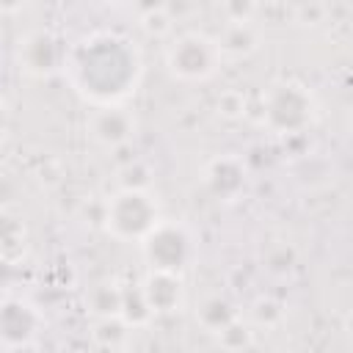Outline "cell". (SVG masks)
I'll return each mask as SVG.
<instances>
[{
	"label": "cell",
	"mask_w": 353,
	"mask_h": 353,
	"mask_svg": "<svg viewBox=\"0 0 353 353\" xmlns=\"http://www.w3.org/2000/svg\"><path fill=\"white\" fill-rule=\"evenodd\" d=\"M218 113L226 119H240L245 113V99L240 91H226L218 97Z\"/></svg>",
	"instance_id": "obj_20"
},
{
	"label": "cell",
	"mask_w": 353,
	"mask_h": 353,
	"mask_svg": "<svg viewBox=\"0 0 353 353\" xmlns=\"http://www.w3.org/2000/svg\"><path fill=\"white\" fill-rule=\"evenodd\" d=\"M30 248V237H28V226L22 218H17L14 212H3V229H0V254L6 265H17Z\"/></svg>",
	"instance_id": "obj_14"
},
{
	"label": "cell",
	"mask_w": 353,
	"mask_h": 353,
	"mask_svg": "<svg viewBox=\"0 0 353 353\" xmlns=\"http://www.w3.org/2000/svg\"><path fill=\"white\" fill-rule=\"evenodd\" d=\"M251 320L262 328H276L284 320V303L273 295H259L251 306Z\"/></svg>",
	"instance_id": "obj_18"
},
{
	"label": "cell",
	"mask_w": 353,
	"mask_h": 353,
	"mask_svg": "<svg viewBox=\"0 0 353 353\" xmlns=\"http://www.w3.org/2000/svg\"><path fill=\"white\" fill-rule=\"evenodd\" d=\"M143 295L154 312V317H171L179 314L185 309L188 301V287L182 273H171V270H146L141 279Z\"/></svg>",
	"instance_id": "obj_10"
},
{
	"label": "cell",
	"mask_w": 353,
	"mask_h": 353,
	"mask_svg": "<svg viewBox=\"0 0 353 353\" xmlns=\"http://www.w3.org/2000/svg\"><path fill=\"white\" fill-rule=\"evenodd\" d=\"M121 317L132 325V328H143L154 320V312L143 295L141 281L138 284H124V301H121Z\"/></svg>",
	"instance_id": "obj_16"
},
{
	"label": "cell",
	"mask_w": 353,
	"mask_h": 353,
	"mask_svg": "<svg viewBox=\"0 0 353 353\" xmlns=\"http://www.w3.org/2000/svg\"><path fill=\"white\" fill-rule=\"evenodd\" d=\"M218 11L223 17V25H232V22H254V17H256V0H218Z\"/></svg>",
	"instance_id": "obj_19"
},
{
	"label": "cell",
	"mask_w": 353,
	"mask_h": 353,
	"mask_svg": "<svg viewBox=\"0 0 353 353\" xmlns=\"http://www.w3.org/2000/svg\"><path fill=\"white\" fill-rule=\"evenodd\" d=\"M44 314L28 298L17 292H6L0 303V345L6 353L36 350L44 334Z\"/></svg>",
	"instance_id": "obj_6"
},
{
	"label": "cell",
	"mask_w": 353,
	"mask_h": 353,
	"mask_svg": "<svg viewBox=\"0 0 353 353\" xmlns=\"http://www.w3.org/2000/svg\"><path fill=\"white\" fill-rule=\"evenodd\" d=\"M0 6H3V14L6 17H14V14L25 11L30 6V0H0Z\"/></svg>",
	"instance_id": "obj_21"
},
{
	"label": "cell",
	"mask_w": 353,
	"mask_h": 353,
	"mask_svg": "<svg viewBox=\"0 0 353 353\" xmlns=\"http://www.w3.org/2000/svg\"><path fill=\"white\" fill-rule=\"evenodd\" d=\"M165 69L179 83H207L223 66V52L215 36L204 30L176 33L163 52Z\"/></svg>",
	"instance_id": "obj_4"
},
{
	"label": "cell",
	"mask_w": 353,
	"mask_h": 353,
	"mask_svg": "<svg viewBox=\"0 0 353 353\" xmlns=\"http://www.w3.org/2000/svg\"><path fill=\"white\" fill-rule=\"evenodd\" d=\"M218 44H221L223 61H245L259 50L262 30L254 22H232V25H223Z\"/></svg>",
	"instance_id": "obj_11"
},
{
	"label": "cell",
	"mask_w": 353,
	"mask_h": 353,
	"mask_svg": "<svg viewBox=\"0 0 353 353\" xmlns=\"http://www.w3.org/2000/svg\"><path fill=\"white\" fill-rule=\"evenodd\" d=\"M85 135L99 149L116 152L138 135V116L127 102L116 105H91L85 113Z\"/></svg>",
	"instance_id": "obj_8"
},
{
	"label": "cell",
	"mask_w": 353,
	"mask_h": 353,
	"mask_svg": "<svg viewBox=\"0 0 353 353\" xmlns=\"http://www.w3.org/2000/svg\"><path fill=\"white\" fill-rule=\"evenodd\" d=\"M66 80L88 105L127 102L143 80L138 44L119 30H94L69 47Z\"/></svg>",
	"instance_id": "obj_1"
},
{
	"label": "cell",
	"mask_w": 353,
	"mask_h": 353,
	"mask_svg": "<svg viewBox=\"0 0 353 353\" xmlns=\"http://www.w3.org/2000/svg\"><path fill=\"white\" fill-rule=\"evenodd\" d=\"M259 116L270 135L295 138L317 124L320 108H317V97L306 83L295 77H279L262 91Z\"/></svg>",
	"instance_id": "obj_2"
},
{
	"label": "cell",
	"mask_w": 353,
	"mask_h": 353,
	"mask_svg": "<svg viewBox=\"0 0 353 353\" xmlns=\"http://www.w3.org/2000/svg\"><path fill=\"white\" fill-rule=\"evenodd\" d=\"M121 301H124V284L113 279L94 281L85 290V309L91 317H121Z\"/></svg>",
	"instance_id": "obj_13"
},
{
	"label": "cell",
	"mask_w": 353,
	"mask_h": 353,
	"mask_svg": "<svg viewBox=\"0 0 353 353\" xmlns=\"http://www.w3.org/2000/svg\"><path fill=\"white\" fill-rule=\"evenodd\" d=\"M105 6H124V3H135V0H99Z\"/></svg>",
	"instance_id": "obj_22"
},
{
	"label": "cell",
	"mask_w": 353,
	"mask_h": 353,
	"mask_svg": "<svg viewBox=\"0 0 353 353\" xmlns=\"http://www.w3.org/2000/svg\"><path fill=\"white\" fill-rule=\"evenodd\" d=\"M69 47L55 30L50 28H39L25 33L17 41V66L25 77L33 80H50L61 72H66V61H69Z\"/></svg>",
	"instance_id": "obj_7"
},
{
	"label": "cell",
	"mask_w": 353,
	"mask_h": 353,
	"mask_svg": "<svg viewBox=\"0 0 353 353\" xmlns=\"http://www.w3.org/2000/svg\"><path fill=\"white\" fill-rule=\"evenodd\" d=\"M345 328L353 334V314H347V323H345Z\"/></svg>",
	"instance_id": "obj_23"
},
{
	"label": "cell",
	"mask_w": 353,
	"mask_h": 353,
	"mask_svg": "<svg viewBox=\"0 0 353 353\" xmlns=\"http://www.w3.org/2000/svg\"><path fill=\"white\" fill-rule=\"evenodd\" d=\"M204 188L218 201H237L248 188V168L237 154H218L204 165Z\"/></svg>",
	"instance_id": "obj_9"
},
{
	"label": "cell",
	"mask_w": 353,
	"mask_h": 353,
	"mask_svg": "<svg viewBox=\"0 0 353 353\" xmlns=\"http://www.w3.org/2000/svg\"><path fill=\"white\" fill-rule=\"evenodd\" d=\"M130 331H135L124 317H94L91 325V339L97 347H124L130 339Z\"/></svg>",
	"instance_id": "obj_15"
},
{
	"label": "cell",
	"mask_w": 353,
	"mask_h": 353,
	"mask_svg": "<svg viewBox=\"0 0 353 353\" xmlns=\"http://www.w3.org/2000/svg\"><path fill=\"white\" fill-rule=\"evenodd\" d=\"M146 268L152 270H171V273H185L199 254V243L190 232L188 223L160 218L157 226L138 243Z\"/></svg>",
	"instance_id": "obj_5"
},
{
	"label": "cell",
	"mask_w": 353,
	"mask_h": 353,
	"mask_svg": "<svg viewBox=\"0 0 353 353\" xmlns=\"http://www.w3.org/2000/svg\"><path fill=\"white\" fill-rule=\"evenodd\" d=\"M218 345L226 347V350H245V347H254L256 345V331L251 323H245L243 317H237L232 325H226L221 334H218Z\"/></svg>",
	"instance_id": "obj_17"
},
{
	"label": "cell",
	"mask_w": 353,
	"mask_h": 353,
	"mask_svg": "<svg viewBox=\"0 0 353 353\" xmlns=\"http://www.w3.org/2000/svg\"><path fill=\"white\" fill-rule=\"evenodd\" d=\"M237 317H240L237 303H234L232 298L221 295V292H212V295L201 298L199 306H196V323H199L207 334H212V336H218V334H221L226 325H232Z\"/></svg>",
	"instance_id": "obj_12"
},
{
	"label": "cell",
	"mask_w": 353,
	"mask_h": 353,
	"mask_svg": "<svg viewBox=\"0 0 353 353\" xmlns=\"http://www.w3.org/2000/svg\"><path fill=\"white\" fill-rule=\"evenodd\" d=\"M160 218V201L149 188L121 185L102 207V226L119 243H141Z\"/></svg>",
	"instance_id": "obj_3"
}]
</instances>
